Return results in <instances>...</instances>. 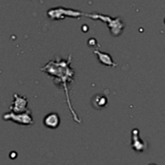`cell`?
<instances>
[{"instance_id": "obj_8", "label": "cell", "mask_w": 165, "mask_h": 165, "mask_svg": "<svg viewBox=\"0 0 165 165\" xmlns=\"http://www.w3.org/2000/svg\"><path fill=\"white\" fill-rule=\"evenodd\" d=\"M150 165H155V164H150Z\"/></svg>"}, {"instance_id": "obj_2", "label": "cell", "mask_w": 165, "mask_h": 165, "mask_svg": "<svg viewBox=\"0 0 165 165\" xmlns=\"http://www.w3.org/2000/svg\"><path fill=\"white\" fill-rule=\"evenodd\" d=\"M3 119L5 121H11L16 124L25 127H30L34 123L32 112L30 110H27V111L20 114H16L12 111L7 112L3 115Z\"/></svg>"}, {"instance_id": "obj_3", "label": "cell", "mask_w": 165, "mask_h": 165, "mask_svg": "<svg viewBox=\"0 0 165 165\" xmlns=\"http://www.w3.org/2000/svg\"><path fill=\"white\" fill-rule=\"evenodd\" d=\"M13 97V103L10 107L11 111L16 113V114H20V113L27 111L28 110L27 109L28 99L26 97L19 95L18 93H14Z\"/></svg>"}, {"instance_id": "obj_7", "label": "cell", "mask_w": 165, "mask_h": 165, "mask_svg": "<svg viewBox=\"0 0 165 165\" xmlns=\"http://www.w3.org/2000/svg\"><path fill=\"white\" fill-rule=\"evenodd\" d=\"M92 104L96 109H103L107 105V98L104 95H96L92 100Z\"/></svg>"}, {"instance_id": "obj_4", "label": "cell", "mask_w": 165, "mask_h": 165, "mask_svg": "<svg viewBox=\"0 0 165 165\" xmlns=\"http://www.w3.org/2000/svg\"><path fill=\"white\" fill-rule=\"evenodd\" d=\"M131 136H132V140H131V147L134 151L136 152H143L146 149L147 144L146 142H144L143 139L139 137V131L138 129H133L131 132Z\"/></svg>"}, {"instance_id": "obj_5", "label": "cell", "mask_w": 165, "mask_h": 165, "mask_svg": "<svg viewBox=\"0 0 165 165\" xmlns=\"http://www.w3.org/2000/svg\"><path fill=\"white\" fill-rule=\"evenodd\" d=\"M61 118L58 114L56 113H50L44 118L43 123L47 128L49 129H56L60 126Z\"/></svg>"}, {"instance_id": "obj_1", "label": "cell", "mask_w": 165, "mask_h": 165, "mask_svg": "<svg viewBox=\"0 0 165 165\" xmlns=\"http://www.w3.org/2000/svg\"><path fill=\"white\" fill-rule=\"evenodd\" d=\"M71 62H72V55H69L66 60L61 57H56L54 60L48 61L44 66L40 69V70L42 72L46 73L53 79L56 85L62 86L64 88V93L66 95L67 105L72 114L73 120L76 123H81V121L78 117V115L73 110L71 100L69 98V85L73 81L75 76V71L71 66Z\"/></svg>"}, {"instance_id": "obj_6", "label": "cell", "mask_w": 165, "mask_h": 165, "mask_svg": "<svg viewBox=\"0 0 165 165\" xmlns=\"http://www.w3.org/2000/svg\"><path fill=\"white\" fill-rule=\"evenodd\" d=\"M93 53H95L98 56V59L99 62L101 64L110 67L117 66V64L113 61V59H112L111 56L110 54L107 53L100 52L98 49H95V50L93 51Z\"/></svg>"}]
</instances>
